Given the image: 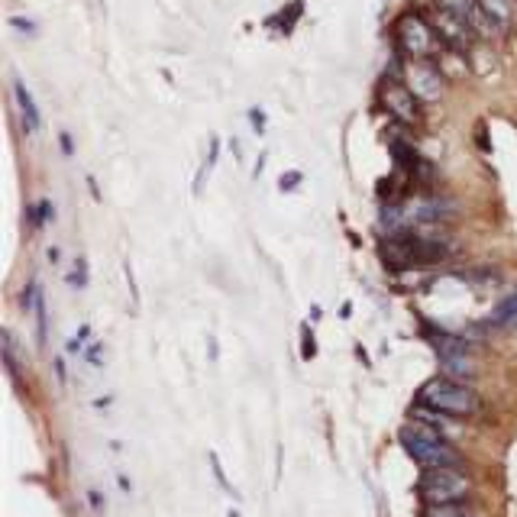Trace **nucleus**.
<instances>
[{
    "label": "nucleus",
    "instance_id": "1",
    "mask_svg": "<svg viewBox=\"0 0 517 517\" xmlns=\"http://www.w3.org/2000/svg\"><path fill=\"white\" fill-rule=\"evenodd\" d=\"M401 446H404L407 456L421 463L424 469H443L459 463V453L443 440V433H437L427 424H417V421L401 430Z\"/></svg>",
    "mask_w": 517,
    "mask_h": 517
},
{
    "label": "nucleus",
    "instance_id": "2",
    "mask_svg": "<svg viewBox=\"0 0 517 517\" xmlns=\"http://www.w3.org/2000/svg\"><path fill=\"white\" fill-rule=\"evenodd\" d=\"M421 404L450 417H472L479 411V395L469 385H459L453 379H430L421 388Z\"/></svg>",
    "mask_w": 517,
    "mask_h": 517
},
{
    "label": "nucleus",
    "instance_id": "3",
    "mask_svg": "<svg viewBox=\"0 0 517 517\" xmlns=\"http://www.w3.org/2000/svg\"><path fill=\"white\" fill-rule=\"evenodd\" d=\"M472 488L466 472H459L456 466H443V469H424L421 482H417V492L427 504H453V501H463Z\"/></svg>",
    "mask_w": 517,
    "mask_h": 517
},
{
    "label": "nucleus",
    "instance_id": "4",
    "mask_svg": "<svg viewBox=\"0 0 517 517\" xmlns=\"http://www.w3.org/2000/svg\"><path fill=\"white\" fill-rule=\"evenodd\" d=\"M395 36H398V49L404 52L407 59L417 62H433L437 46H443L437 29L424 17H417V13H404L398 20V26H395Z\"/></svg>",
    "mask_w": 517,
    "mask_h": 517
},
{
    "label": "nucleus",
    "instance_id": "5",
    "mask_svg": "<svg viewBox=\"0 0 517 517\" xmlns=\"http://www.w3.org/2000/svg\"><path fill=\"white\" fill-rule=\"evenodd\" d=\"M404 85L411 88L417 101L433 104L440 101L443 91H446V78L443 71L437 68V62H417V59H407L404 65Z\"/></svg>",
    "mask_w": 517,
    "mask_h": 517
},
{
    "label": "nucleus",
    "instance_id": "6",
    "mask_svg": "<svg viewBox=\"0 0 517 517\" xmlns=\"http://www.w3.org/2000/svg\"><path fill=\"white\" fill-rule=\"evenodd\" d=\"M433 29H437V36H440V43L450 52H456V55H469L475 46V36H479L472 26L463 23L459 17H453V13H446V10H437Z\"/></svg>",
    "mask_w": 517,
    "mask_h": 517
},
{
    "label": "nucleus",
    "instance_id": "7",
    "mask_svg": "<svg viewBox=\"0 0 517 517\" xmlns=\"http://www.w3.org/2000/svg\"><path fill=\"white\" fill-rule=\"evenodd\" d=\"M382 104L385 111L391 113L401 123H417L421 120V107H417V97L411 94V88L404 81H391L382 88Z\"/></svg>",
    "mask_w": 517,
    "mask_h": 517
},
{
    "label": "nucleus",
    "instance_id": "8",
    "mask_svg": "<svg viewBox=\"0 0 517 517\" xmlns=\"http://www.w3.org/2000/svg\"><path fill=\"white\" fill-rule=\"evenodd\" d=\"M437 10H446L453 17H459L463 23H469L479 36H492V23L485 20L479 0H437Z\"/></svg>",
    "mask_w": 517,
    "mask_h": 517
},
{
    "label": "nucleus",
    "instance_id": "9",
    "mask_svg": "<svg viewBox=\"0 0 517 517\" xmlns=\"http://www.w3.org/2000/svg\"><path fill=\"white\" fill-rule=\"evenodd\" d=\"M13 101H17V111H20V120H23V129L26 136H36L39 127H43V117H39V107H36L33 94L23 81H13Z\"/></svg>",
    "mask_w": 517,
    "mask_h": 517
},
{
    "label": "nucleus",
    "instance_id": "10",
    "mask_svg": "<svg viewBox=\"0 0 517 517\" xmlns=\"http://www.w3.org/2000/svg\"><path fill=\"white\" fill-rule=\"evenodd\" d=\"M485 20L492 23L495 33H504L511 26V17H514V4L511 0H479Z\"/></svg>",
    "mask_w": 517,
    "mask_h": 517
},
{
    "label": "nucleus",
    "instance_id": "11",
    "mask_svg": "<svg viewBox=\"0 0 517 517\" xmlns=\"http://www.w3.org/2000/svg\"><path fill=\"white\" fill-rule=\"evenodd\" d=\"M488 323L498 327V330H508V327H517V291H511L504 301H498L492 314H488Z\"/></svg>",
    "mask_w": 517,
    "mask_h": 517
},
{
    "label": "nucleus",
    "instance_id": "12",
    "mask_svg": "<svg viewBox=\"0 0 517 517\" xmlns=\"http://www.w3.org/2000/svg\"><path fill=\"white\" fill-rule=\"evenodd\" d=\"M424 517H479L469 504L453 501V504H427Z\"/></svg>",
    "mask_w": 517,
    "mask_h": 517
},
{
    "label": "nucleus",
    "instance_id": "13",
    "mask_svg": "<svg viewBox=\"0 0 517 517\" xmlns=\"http://www.w3.org/2000/svg\"><path fill=\"white\" fill-rule=\"evenodd\" d=\"M217 155H221V139H217V136H213V139H211V153H207V159H204L201 171H197V179H195V195H201L204 179H211L213 165H217Z\"/></svg>",
    "mask_w": 517,
    "mask_h": 517
},
{
    "label": "nucleus",
    "instance_id": "14",
    "mask_svg": "<svg viewBox=\"0 0 517 517\" xmlns=\"http://www.w3.org/2000/svg\"><path fill=\"white\" fill-rule=\"evenodd\" d=\"M29 213H33L29 221H33V227H36V229L46 227V223H49V221H55V207H52L49 201H39Z\"/></svg>",
    "mask_w": 517,
    "mask_h": 517
},
{
    "label": "nucleus",
    "instance_id": "15",
    "mask_svg": "<svg viewBox=\"0 0 517 517\" xmlns=\"http://www.w3.org/2000/svg\"><path fill=\"white\" fill-rule=\"evenodd\" d=\"M68 285L71 288H88V259L81 255V259H75V269H71V275H68Z\"/></svg>",
    "mask_w": 517,
    "mask_h": 517
},
{
    "label": "nucleus",
    "instance_id": "16",
    "mask_svg": "<svg viewBox=\"0 0 517 517\" xmlns=\"http://www.w3.org/2000/svg\"><path fill=\"white\" fill-rule=\"evenodd\" d=\"M207 463H211V469H213V475H217V485H221L223 492H229L233 498H239L237 495V488L227 482V472H223V466H221V459H217V453H207Z\"/></svg>",
    "mask_w": 517,
    "mask_h": 517
},
{
    "label": "nucleus",
    "instance_id": "17",
    "mask_svg": "<svg viewBox=\"0 0 517 517\" xmlns=\"http://www.w3.org/2000/svg\"><path fill=\"white\" fill-rule=\"evenodd\" d=\"M88 337H91V327H81V330L75 333V337L68 339V356H85V353H81V349H85V343H88Z\"/></svg>",
    "mask_w": 517,
    "mask_h": 517
},
{
    "label": "nucleus",
    "instance_id": "18",
    "mask_svg": "<svg viewBox=\"0 0 517 517\" xmlns=\"http://www.w3.org/2000/svg\"><path fill=\"white\" fill-rule=\"evenodd\" d=\"M7 23L13 26V29H20V33H26V36L39 33V23H36V20H29V17H10Z\"/></svg>",
    "mask_w": 517,
    "mask_h": 517
},
{
    "label": "nucleus",
    "instance_id": "19",
    "mask_svg": "<svg viewBox=\"0 0 517 517\" xmlns=\"http://www.w3.org/2000/svg\"><path fill=\"white\" fill-rule=\"evenodd\" d=\"M301 181H304V175H301V171H297V169H291V171H281L279 188H281V191H295V188L301 185Z\"/></svg>",
    "mask_w": 517,
    "mask_h": 517
},
{
    "label": "nucleus",
    "instance_id": "20",
    "mask_svg": "<svg viewBox=\"0 0 517 517\" xmlns=\"http://www.w3.org/2000/svg\"><path fill=\"white\" fill-rule=\"evenodd\" d=\"M301 349H304V353H301V356L304 359H314L317 356V346H314V337H311V330H301Z\"/></svg>",
    "mask_w": 517,
    "mask_h": 517
},
{
    "label": "nucleus",
    "instance_id": "21",
    "mask_svg": "<svg viewBox=\"0 0 517 517\" xmlns=\"http://www.w3.org/2000/svg\"><path fill=\"white\" fill-rule=\"evenodd\" d=\"M85 359L91 365H104V346L101 343H91V346L85 349Z\"/></svg>",
    "mask_w": 517,
    "mask_h": 517
},
{
    "label": "nucleus",
    "instance_id": "22",
    "mask_svg": "<svg viewBox=\"0 0 517 517\" xmlns=\"http://www.w3.org/2000/svg\"><path fill=\"white\" fill-rule=\"evenodd\" d=\"M249 120H253V127L263 133V129H265V113L259 111V107H253V111H249Z\"/></svg>",
    "mask_w": 517,
    "mask_h": 517
},
{
    "label": "nucleus",
    "instance_id": "23",
    "mask_svg": "<svg viewBox=\"0 0 517 517\" xmlns=\"http://www.w3.org/2000/svg\"><path fill=\"white\" fill-rule=\"evenodd\" d=\"M88 498H91V508H94V511H104V498H101V492H91V495H88Z\"/></svg>",
    "mask_w": 517,
    "mask_h": 517
},
{
    "label": "nucleus",
    "instance_id": "24",
    "mask_svg": "<svg viewBox=\"0 0 517 517\" xmlns=\"http://www.w3.org/2000/svg\"><path fill=\"white\" fill-rule=\"evenodd\" d=\"M111 395H107V398H97V401H94V411H107V407H111Z\"/></svg>",
    "mask_w": 517,
    "mask_h": 517
},
{
    "label": "nucleus",
    "instance_id": "25",
    "mask_svg": "<svg viewBox=\"0 0 517 517\" xmlns=\"http://www.w3.org/2000/svg\"><path fill=\"white\" fill-rule=\"evenodd\" d=\"M62 153L71 155V136H68V133H62Z\"/></svg>",
    "mask_w": 517,
    "mask_h": 517
},
{
    "label": "nucleus",
    "instance_id": "26",
    "mask_svg": "<svg viewBox=\"0 0 517 517\" xmlns=\"http://www.w3.org/2000/svg\"><path fill=\"white\" fill-rule=\"evenodd\" d=\"M55 375H59V385H65V365H62V359H55Z\"/></svg>",
    "mask_w": 517,
    "mask_h": 517
},
{
    "label": "nucleus",
    "instance_id": "27",
    "mask_svg": "<svg viewBox=\"0 0 517 517\" xmlns=\"http://www.w3.org/2000/svg\"><path fill=\"white\" fill-rule=\"evenodd\" d=\"M227 517H239V511H229V514Z\"/></svg>",
    "mask_w": 517,
    "mask_h": 517
},
{
    "label": "nucleus",
    "instance_id": "28",
    "mask_svg": "<svg viewBox=\"0 0 517 517\" xmlns=\"http://www.w3.org/2000/svg\"><path fill=\"white\" fill-rule=\"evenodd\" d=\"M514 10H517V7H514Z\"/></svg>",
    "mask_w": 517,
    "mask_h": 517
}]
</instances>
